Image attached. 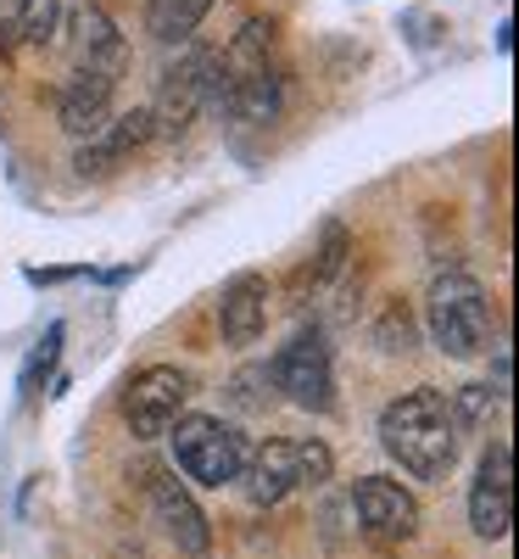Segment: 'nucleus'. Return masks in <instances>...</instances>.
I'll use <instances>...</instances> for the list:
<instances>
[{
	"label": "nucleus",
	"instance_id": "39448f33",
	"mask_svg": "<svg viewBox=\"0 0 519 559\" xmlns=\"http://www.w3.org/2000/svg\"><path fill=\"white\" fill-rule=\"evenodd\" d=\"M274 386L286 392L297 408H313V414L336 408V358H329L318 331H302V336H291L286 347H279Z\"/></svg>",
	"mask_w": 519,
	"mask_h": 559
},
{
	"label": "nucleus",
	"instance_id": "dca6fc26",
	"mask_svg": "<svg viewBox=\"0 0 519 559\" xmlns=\"http://www.w3.org/2000/svg\"><path fill=\"white\" fill-rule=\"evenodd\" d=\"M213 12V0H152V34L179 45V39H191L196 23Z\"/></svg>",
	"mask_w": 519,
	"mask_h": 559
},
{
	"label": "nucleus",
	"instance_id": "f3484780",
	"mask_svg": "<svg viewBox=\"0 0 519 559\" xmlns=\"http://www.w3.org/2000/svg\"><path fill=\"white\" fill-rule=\"evenodd\" d=\"M57 347H62V324H51V331H45V342H39V353H34V364H28V376H23V392H34L39 376L57 364Z\"/></svg>",
	"mask_w": 519,
	"mask_h": 559
},
{
	"label": "nucleus",
	"instance_id": "9d476101",
	"mask_svg": "<svg viewBox=\"0 0 519 559\" xmlns=\"http://www.w3.org/2000/svg\"><path fill=\"white\" fill-rule=\"evenodd\" d=\"M68 57L84 73H112L118 79V68H123V39L107 23V12L89 7V0H79V7L68 12Z\"/></svg>",
	"mask_w": 519,
	"mask_h": 559
},
{
	"label": "nucleus",
	"instance_id": "f8f14e48",
	"mask_svg": "<svg viewBox=\"0 0 519 559\" xmlns=\"http://www.w3.org/2000/svg\"><path fill=\"white\" fill-rule=\"evenodd\" d=\"M152 503H157V521L168 526V537L184 548V554H207L213 548V532H207V515L196 509V498L184 492L168 471H152Z\"/></svg>",
	"mask_w": 519,
	"mask_h": 559
},
{
	"label": "nucleus",
	"instance_id": "ddd939ff",
	"mask_svg": "<svg viewBox=\"0 0 519 559\" xmlns=\"http://www.w3.org/2000/svg\"><path fill=\"white\" fill-rule=\"evenodd\" d=\"M157 134L152 123V107H140V112H123L112 123H101L96 134H89V146L79 152V174H112L134 146H146V140Z\"/></svg>",
	"mask_w": 519,
	"mask_h": 559
},
{
	"label": "nucleus",
	"instance_id": "20e7f679",
	"mask_svg": "<svg viewBox=\"0 0 519 559\" xmlns=\"http://www.w3.org/2000/svg\"><path fill=\"white\" fill-rule=\"evenodd\" d=\"M173 464L184 476H191L196 487H229V481H241V464H246V437L224 426V419L213 414H179L173 426Z\"/></svg>",
	"mask_w": 519,
	"mask_h": 559
},
{
	"label": "nucleus",
	"instance_id": "f03ea898",
	"mask_svg": "<svg viewBox=\"0 0 519 559\" xmlns=\"http://www.w3.org/2000/svg\"><path fill=\"white\" fill-rule=\"evenodd\" d=\"M424 319H431V342L447 358H475L492 342V302L486 286L469 274H442L431 286V302H424Z\"/></svg>",
	"mask_w": 519,
	"mask_h": 559
},
{
	"label": "nucleus",
	"instance_id": "9b49d317",
	"mask_svg": "<svg viewBox=\"0 0 519 559\" xmlns=\"http://www.w3.org/2000/svg\"><path fill=\"white\" fill-rule=\"evenodd\" d=\"M268 324V280L263 274H234L218 297V331L229 347H252Z\"/></svg>",
	"mask_w": 519,
	"mask_h": 559
},
{
	"label": "nucleus",
	"instance_id": "1a4fd4ad",
	"mask_svg": "<svg viewBox=\"0 0 519 559\" xmlns=\"http://www.w3.org/2000/svg\"><path fill=\"white\" fill-rule=\"evenodd\" d=\"M218 90V57H202V51H191L179 68H168L162 73V102L152 107V123L157 129H184L196 118V107Z\"/></svg>",
	"mask_w": 519,
	"mask_h": 559
},
{
	"label": "nucleus",
	"instance_id": "4468645a",
	"mask_svg": "<svg viewBox=\"0 0 519 559\" xmlns=\"http://www.w3.org/2000/svg\"><path fill=\"white\" fill-rule=\"evenodd\" d=\"M57 112H62V129H68V134H96V129L107 123V112H112V73H84V68H73V79L62 84Z\"/></svg>",
	"mask_w": 519,
	"mask_h": 559
},
{
	"label": "nucleus",
	"instance_id": "0eeeda50",
	"mask_svg": "<svg viewBox=\"0 0 519 559\" xmlns=\"http://www.w3.org/2000/svg\"><path fill=\"white\" fill-rule=\"evenodd\" d=\"M352 509H358V526L374 548H402L419 537V503L413 492H402L397 481L386 476H363L358 492H352Z\"/></svg>",
	"mask_w": 519,
	"mask_h": 559
},
{
	"label": "nucleus",
	"instance_id": "7ed1b4c3",
	"mask_svg": "<svg viewBox=\"0 0 519 559\" xmlns=\"http://www.w3.org/2000/svg\"><path fill=\"white\" fill-rule=\"evenodd\" d=\"M329 471H336V453H329L324 442H286V437H274V442L246 453L241 481H246L252 503H279V498H291L297 487H324Z\"/></svg>",
	"mask_w": 519,
	"mask_h": 559
},
{
	"label": "nucleus",
	"instance_id": "f257e3e1",
	"mask_svg": "<svg viewBox=\"0 0 519 559\" xmlns=\"http://www.w3.org/2000/svg\"><path fill=\"white\" fill-rule=\"evenodd\" d=\"M381 442L408 476L442 481L452 471V459H458V408H452V397H442L431 386L402 392L381 414Z\"/></svg>",
	"mask_w": 519,
	"mask_h": 559
},
{
	"label": "nucleus",
	"instance_id": "423d86ee",
	"mask_svg": "<svg viewBox=\"0 0 519 559\" xmlns=\"http://www.w3.org/2000/svg\"><path fill=\"white\" fill-rule=\"evenodd\" d=\"M184 403H191V376L173 364H152L140 369V376L123 386V419L134 437H168V426L184 414Z\"/></svg>",
	"mask_w": 519,
	"mask_h": 559
},
{
	"label": "nucleus",
	"instance_id": "2eb2a0df",
	"mask_svg": "<svg viewBox=\"0 0 519 559\" xmlns=\"http://www.w3.org/2000/svg\"><path fill=\"white\" fill-rule=\"evenodd\" d=\"M57 28V0H0V51L45 45Z\"/></svg>",
	"mask_w": 519,
	"mask_h": 559
},
{
	"label": "nucleus",
	"instance_id": "6e6552de",
	"mask_svg": "<svg viewBox=\"0 0 519 559\" xmlns=\"http://www.w3.org/2000/svg\"><path fill=\"white\" fill-rule=\"evenodd\" d=\"M469 526L492 543H503L514 526V453H508V442H492L481 459L475 487H469Z\"/></svg>",
	"mask_w": 519,
	"mask_h": 559
}]
</instances>
